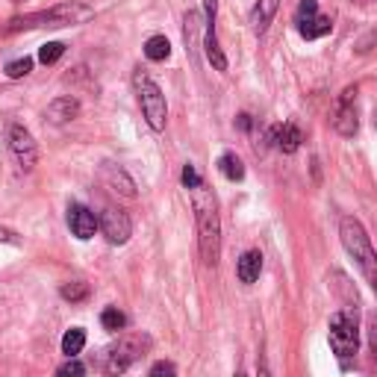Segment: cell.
Returning a JSON list of instances; mask_svg holds the SVG:
<instances>
[{
    "label": "cell",
    "instance_id": "cell-1",
    "mask_svg": "<svg viewBox=\"0 0 377 377\" xmlns=\"http://www.w3.org/2000/svg\"><path fill=\"white\" fill-rule=\"evenodd\" d=\"M192 192L195 213H197V245H201L204 265H218L221 257V218H218V201L204 180L197 183Z\"/></svg>",
    "mask_w": 377,
    "mask_h": 377
},
{
    "label": "cell",
    "instance_id": "cell-2",
    "mask_svg": "<svg viewBox=\"0 0 377 377\" xmlns=\"http://www.w3.org/2000/svg\"><path fill=\"white\" fill-rule=\"evenodd\" d=\"M339 239L345 245V251L351 253V260L357 262L362 277L369 280V286L377 292V251L371 248V239L365 233V227L354 215H345L339 221Z\"/></svg>",
    "mask_w": 377,
    "mask_h": 377
},
{
    "label": "cell",
    "instance_id": "cell-3",
    "mask_svg": "<svg viewBox=\"0 0 377 377\" xmlns=\"http://www.w3.org/2000/svg\"><path fill=\"white\" fill-rule=\"evenodd\" d=\"M327 336H330V348L339 360H351L360 351V325H357V307H345L336 309L327 321Z\"/></svg>",
    "mask_w": 377,
    "mask_h": 377
},
{
    "label": "cell",
    "instance_id": "cell-4",
    "mask_svg": "<svg viewBox=\"0 0 377 377\" xmlns=\"http://www.w3.org/2000/svg\"><path fill=\"white\" fill-rule=\"evenodd\" d=\"M133 92L139 97V106H142V115H145L148 127L151 130H165V121H168V104H165V95L162 88L151 80L145 71H133Z\"/></svg>",
    "mask_w": 377,
    "mask_h": 377
},
{
    "label": "cell",
    "instance_id": "cell-5",
    "mask_svg": "<svg viewBox=\"0 0 377 377\" xmlns=\"http://www.w3.org/2000/svg\"><path fill=\"white\" fill-rule=\"evenodd\" d=\"M95 12L83 3H62V6H53L48 12H36V15H24V18H15L9 30H30V27H65V24H83L88 21Z\"/></svg>",
    "mask_w": 377,
    "mask_h": 377
},
{
    "label": "cell",
    "instance_id": "cell-6",
    "mask_svg": "<svg viewBox=\"0 0 377 377\" xmlns=\"http://www.w3.org/2000/svg\"><path fill=\"white\" fill-rule=\"evenodd\" d=\"M148 348H151V339H148V336H139V334L121 336L115 345L106 351V371H109V374L127 371L133 362L142 360V354H145Z\"/></svg>",
    "mask_w": 377,
    "mask_h": 377
},
{
    "label": "cell",
    "instance_id": "cell-7",
    "mask_svg": "<svg viewBox=\"0 0 377 377\" xmlns=\"http://www.w3.org/2000/svg\"><path fill=\"white\" fill-rule=\"evenodd\" d=\"M97 230L106 236L109 245H127L130 236H133V221L124 209L106 206L101 213V218H97Z\"/></svg>",
    "mask_w": 377,
    "mask_h": 377
},
{
    "label": "cell",
    "instance_id": "cell-8",
    "mask_svg": "<svg viewBox=\"0 0 377 377\" xmlns=\"http://www.w3.org/2000/svg\"><path fill=\"white\" fill-rule=\"evenodd\" d=\"M9 151H12V157L18 160V165L24 171H32L39 162V145L36 139H32V133L24 127V124H12L9 127Z\"/></svg>",
    "mask_w": 377,
    "mask_h": 377
},
{
    "label": "cell",
    "instance_id": "cell-9",
    "mask_svg": "<svg viewBox=\"0 0 377 377\" xmlns=\"http://www.w3.org/2000/svg\"><path fill=\"white\" fill-rule=\"evenodd\" d=\"M354 101H357V86H348L345 92L339 95V106H336V115H334V127L339 136H357L360 130V118H357V106H354Z\"/></svg>",
    "mask_w": 377,
    "mask_h": 377
},
{
    "label": "cell",
    "instance_id": "cell-10",
    "mask_svg": "<svg viewBox=\"0 0 377 377\" xmlns=\"http://www.w3.org/2000/svg\"><path fill=\"white\" fill-rule=\"evenodd\" d=\"M101 183H104L113 195L136 197V183H133V177H130L124 168H121V165H115V162L101 165Z\"/></svg>",
    "mask_w": 377,
    "mask_h": 377
},
{
    "label": "cell",
    "instance_id": "cell-11",
    "mask_svg": "<svg viewBox=\"0 0 377 377\" xmlns=\"http://www.w3.org/2000/svg\"><path fill=\"white\" fill-rule=\"evenodd\" d=\"M68 227H71V233L77 239L86 242V239H92L97 233V215L88 206H83V204H71L68 206Z\"/></svg>",
    "mask_w": 377,
    "mask_h": 377
},
{
    "label": "cell",
    "instance_id": "cell-12",
    "mask_svg": "<svg viewBox=\"0 0 377 377\" xmlns=\"http://www.w3.org/2000/svg\"><path fill=\"white\" fill-rule=\"evenodd\" d=\"M269 142L277 148V151H283V153H295L298 148H301V130H298L295 124H274L269 130Z\"/></svg>",
    "mask_w": 377,
    "mask_h": 377
},
{
    "label": "cell",
    "instance_id": "cell-13",
    "mask_svg": "<svg viewBox=\"0 0 377 377\" xmlns=\"http://www.w3.org/2000/svg\"><path fill=\"white\" fill-rule=\"evenodd\" d=\"M44 115H48V121H53V124H68V121H74L77 115H80V101L71 97V95L57 97V101L48 104Z\"/></svg>",
    "mask_w": 377,
    "mask_h": 377
},
{
    "label": "cell",
    "instance_id": "cell-14",
    "mask_svg": "<svg viewBox=\"0 0 377 377\" xmlns=\"http://www.w3.org/2000/svg\"><path fill=\"white\" fill-rule=\"evenodd\" d=\"M236 274H239V280L242 283H257L260 280V274H262V253L257 251V248H251V251H245L239 257V262H236Z\"/></svg>",
    "mask_w": 377,
    "mask_h": 377
},
{
    "label": "cell",
    "instance_id": "cell-15",
    "mask_svg": "<svg viewBox=\"0 0 377 377\" xmlns=\"http://www.w3.org/2000/svg\"><path fill=\"white\" fill-rule=\"evenodd\" d=\"M277 9H280V0H257V6H253V12H251V27L257 36H262V32L269 30Z\"/></svg>",
    "mask_w": 377,
    "mask_h": 377
},
{
    "label": "cell",
    "instance_id": "cell-16",
    "mask_svg": "<svg viewBox=\"0 0 377 377\" xmlns=\"http://www.w3.org/2000/svg\"><path fill=\"white\" fill-rule=\"evenodd\" d=\"M183 39H186V50L188 57L197 59V44H201V15L195 9H188L183 15Z\"/></svg>",
    "mask_w": 377,
    "mask_h": 377
},
{
    "label": "cell",
    "instance_id": "cell-17",
    "mask_svg": "<svg viewBox=\"0 0 377 377\" xmlns=\"http://www.w3.org/2000/svg\"><path fill=\"white\" fill-rule=\"evenodd\" d=\"M206 32H204V50H206V59L213 62L215 71H227V57L218 44V36H215V24H204Z\"/></svg>",
    "mask_w": 377,
    "mask_h": 377
},
{
    "label": "cell",
    "instance_id": "cell-18",
    "mask_svg": "<svg viewBox=\"0 0 377 377\" xmlns=\"http://www.w3.org/2000/svg\"><path fill=\"white\" fill-rule=\"evenodd\" d=\"M330 30H334V21H330V15H313L309 21H304V24H298V32H301L307 41L327 36Z\"/></svg>",
    "mask_w": 377,
    "mask_h": 377
},
{
    "label": "cell",
    "instance_id": "cell-19",
    "mask_svg": "<svg viewBox=\"0 0 377 377\" xmlns=\"http://www.w3.org/2000/svg\"><path fill=\"white\" fill-rule=\"evenodd\" d=\"M218 171L227 177L230 183H239V180H245V165H242V160L236 157V153H221L218 157Z\"/></svg>",
    "mask_w": 377,
    "mask_h": 377
},
{
    "label": "cell",
    "instance_id": "cell-20",
    "mask_svg": "<svg viewBox=\"0 0 377 377\" xmlns=\"http://www.w3.org/2000/svg\"><path fill=\"white\" fill-rule=\"evenodd\" d=\"M145 57L151 62H165V59L171 57V41L165 39V36H151L145 41Z\"/></svg>",
    "mask_w": 377,
    "mask_h": 377
},
{
    "label": "cell",
    "instance_id": "cell-21",
    "mask_svg": "<svg viewBox=\"0 0 377 377\" xmlns=\"http://www.w3.org/2000/svg\"><path fill=\"white\" fill-rule=\"evenodd\" d=\"M86 345V330L83 327H71L68 334L62 336V354H68V357H77V354L83 351Z\"/></svg>",
    "mask_w": 377,
    "mask_h": 377
},
{
    "label": "cell",
    "instance_id": "cell-22",
    "mask_svg": "<svg viewBox=\"0 0 377 377\" xmlns=\"http://www.w3.org/2000/svg\"><path fill=\"white\" fill-rule=\"evenodd\" d=\"M101 325H104L106 330H113V334H118V330L127 327V316L121 313L118 307H106L104 313H101Z\"/></svg>",
    "mask_w": 377,
    "mask_h": 377
},
{
    "label": "cell",
    "instance_id": "cell-23",
    "mask_svg": "<svg viewBox=\"0 0 377 377\" xmlns=\"http://www.w3.org/2000/svg\"><path fill=\"white\" fill-rule=\"evenodd\" d=\"M59 295L65 298V301H71V304H83L86 298H88V283H83V280L65 283L62 289H59Z\"/></svg>",
    "mask_w": 377,
    "mask_h": 377
},
{
    "label": "cell",
    "instance_id": "cell-24",
    "mask_svg": "<svg viewBox=\"0 0 377 377\" xmlns=\"http://www.w3.org/2000/svg\"><path fill=\"white\" fill-rule=\"evenodd\" d=\"M62 53H65V44L62 41H48V44H41V50H39V62L53 65V62H59Z\"/></svg>",
    "mask_w": 377,
    "mask_h": 377
},
{
    "label": "cell",
    "instance_id": "cell-25",
    "mask_svg": "<svg viewBox=\"0 0 377 377\" xmlns=\"http://www.w3.org/2000/svg\"><path fill=\"white\" fill-rule=\"evenodd\" d=\"M30 71H32V59L30 57L15 59V62L6 65V77H9V80H21V77H27Z\"/></svg>",
    "mask_w": 377,
    "mask_h": 377
},
{
    "label": "cell",
    "instance_id": "cell-26",
    "mask_svg": "<svg viewBox=\"0 0 377 377\" xmlns=\"http://www.w3.org/2000/svg\"><path fill=\"white\" fill-rule=\"evenodd\" d=\"M313 15H318V0H301L295 9V24H304Z\"/></svg>",
    "mask_w": 377,
    "mask_h": 377
},
{
    "label": "cell",
    "instance_id": "cell-27",
    "mask_svg": "<svg viewBox=\"0 0 377 377\" xmlns=\"http://www.w3.org/2000/svg\"><path fill=\"white\" fill-rule=\"evenodd\" d=\"M57 374H59V377H68V374L80 377V374H86V365H83V362H77L74 357H68V362H62L59 369H57Z\"/></svg>",
    "mask_w": 377,
    "mask_h": 377
},
{
    "label": "cell",
    "instance_id": "cell-28",
    "mask_svg": "<svg viewBox=\"0 0 377 377\" xmlns=\"http://www.w3.org/2000/svg\"><path fill=\"white\" fill-rule=\"evenodd\" d=\"M180 180H183V186H186V188H195L197 183H201V174L195 171V165H186L183 174H180Z\"/></svg>",
    "mask_w": 377,
    "mask_h": 377
},
{
    "label": "cell",
    "instance_id": "cell-29",
    "mask_svg": "<svg viewBox=\"0 0 377 377\" xmlns=\"http://www.w3.org/2000/svg\"><path fill=\"white\" fill-rule=\"evenodd\" d=\"M365 334H369V345H371L374 360H377V313L369 316V327H365Z\"/></svg>",
    "mask_w": 377,
    "mask_h": 377
},
{
    "label": "cell",
    "instance_id": "cell-30",
    "mask_svg": "<svg viewBox=\"0 0 377 377\" xmlns=\"http://www.w3.org/2000/svg\"><path fill=\"white\" fill-rule=\"evenodd\" d=\"M160 374H165V377H171V374H177V369H174V362H157V365H151V377H160Z\"/></svg>",
    "mask_w": 377,
    "mask_h": 377
},
{
    "label": "cell",
    "instance_id": "cell-31",
    "mask_svg": "<svg viewBox=\"0 0 377 377\" xmlns=\"http://www.w3.org/2000/svg\"><path fill=\"white\" fill-rule=\"evenodd\" d=\"M0 242L3 245H21V236L15 230H6V227H0Z\"/></svg>",
    "mask_w": 377,
    "mask_h": 377
},
{
    "label": "cell",
    "instance_id": "cell-32",
    "mask_svg": "<svg viewBox=\"0 0 377 377\" xmlns=\"http://www.w3.org/2000/svg\"><path fill=\"white\" fill-rule=\"evenodd\" d=\"M204 12H206V24H215V12H218V0H204Z\"/></svg>",
    "mask_w": 377,
    "mask_h": 377
},
{
    "label": "cell",
    "instance_id": "cell-33",
    "mask_svg": "<svg viewBox=\"0 0 377 377\" xmlns=\"http://www.w3.org/2000/svg\"><path fill=\"white\" fill-rule=\"evenodd\" d=\"M236 127H239V130H245V133H248V130L253 127V121H251V115H248V113H242V115L236 118Z\"/></svg>",
    "mask_w": 377,
    "mask_h": 377
}]
</instances>
